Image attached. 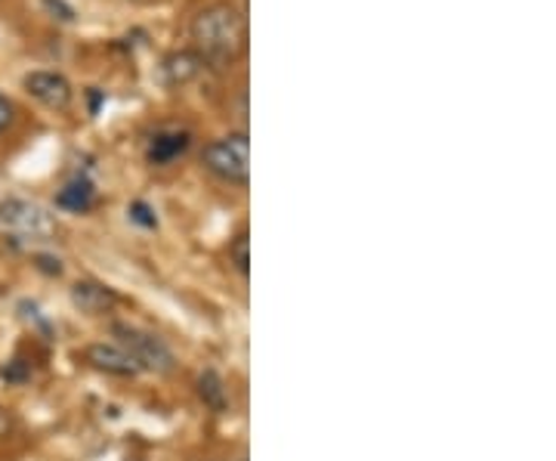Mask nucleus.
Wrapping results in <instances>:
<instances>
[{"instance_id":"nucleus-1","label":"nucleus","mask_w":556,"mask_h":461,"mask_svg":"<svg viewBox=\"0 0 556 461\" xmlns=\"http://www.w3.org/2000/svg\"><path fill=\"white\" fill-rule=\"evenodd\" d=\"M192 40L204 65H232L248 47V25L239 7L226 0L204 7L192 22Z\"/></svg>"},{"instance_id":"nucleus-2","label":"nucleus","mask_w":556,"mask_h":461,"mask_svg":"<svg viewBox=\"0 0 556 461\" xmlns=\"http://www.w3.org/2000/svg\"><path fill=\"white\" fill-rule=\"evenodd\" d=\"M201 161L223 183L248 186V180H251V142H248V134H232V137L214 140L204 149Z\"/></svg>"},{"instance_id":"nucleus-3","label":"nucleus","mask_w":556,"mask_h":461,"mask_svg":"<svg viewBox=\"0 0 556 461\" xmlns=\"http://www.w3.org/2000/svg\"><path fill=\"white\" fill-rule=\"evenodd\" d=\"M112 335H115V344L124 347L134 362L139 365V372H159V375H167V372H174V353H170V347L161 341L159 335H152V332H142L137 325H124V322H115L112 325Z\"/></svg>"},{"instance_id":"nucleus-4","label":"nucleus","mask_w":556,"mask_h":461,"mask_svg":"<svg viewBox=\"0 0 556 461\" xmlns=\"http://www.w3.org/2000/svg\"><path fill=\"white\" fill-rule=\"evenodd\" d=\"M0 221L7 226H13L22 236H31V239H47L56 233V223L53 217L40 208V204H31V201L10 199L0 204Z\"/></svg>"},{"instance_id":"nucleus-5","label":"nucleus","mask_w":556,"mask_h":461,"mask_svg":"<svg viewBox=\"0 0 556 461\" xmlns=\"http://www.w3.org/2000/svg\"><path fill=\"white\" fill-rule=\"evenodd\" d=\"M25 90L40 102V105H47V109H53V112H65L72 100H75V90H72V84L65 75L60 72H31V75H25Z\"/></svg>"},{"instance_id":"nucleus-6","label":"nucleus","mask_w":556,"mask_h":461,"mask_svg":"<svg viewBox=\"0 0 556 461\" xmlns=\"http://www.w3.org/2000/svg\"><path fill=\"white\" fill-rule=\"evenodd\" d=\"M84 360L90 362L97 372H105V375H118V378H134V375H139V365L134 362V357L115 341H100L84 347Z\"/></svg>"},{"instance_id":"nucleus-7","label":"nucleus","mask_w":556,"mask_h":461,"mask_svg":"<svg viewBox=\"0 0 556 461\" xmlns=\"http://www.w3.org/2000/svg\"><path fill=\"white\" fill-rule=\"evenodd\" d=\"M72 303L78 307L80 313H87V316H102V313H109L118 303V295L112 288L100 285V282H78L72 288Z\"/></svg>"},{"instance_id":"nucleus-8","label":"nucleus","mask_w":556,"mask_h":461,"mask_svg":"<svg viewBox=\"0 0 556 461\" xmlns=\"http://www.w3.org/2000/svg\"><path fill=\"white\" fill-rule=\"evenodd\" d=\"M201 57L195 50H179V53H170L167 60L161 62V75L170 87H179V84H189L192 78H199L201 72Z\"/></svg>"},{"instance_id":"nucleus-9","label":"nucleus","mask_w":556,"mask_h":461,"mask_svg":"<svg viewBox=\"0 0 556 461\" xmlns=\"http://www.w3.org/2000/svg\"><path fill=\"white\" fill-rule=\"evenodd\" d=\"M189 149V134L186 130H161L149 140V161L152 164H167Z\"/></svg>"},{"instance_id":"nucleus-10","label":"nucleus","mask_w":556,"mask_h":461,"mask_svg":"<svg viewBox=\"0 0 556 461\" xmlns=\"http://www.w3.org/2000/svg\"><path fill=\"white\" fill-rule=\"evenodd\" d=\"M93 201H97V189H93V183L84 180V177L65 183V186H62V192L56 196V204L65 208V211H75V214L90 211V208H93Z\"/></svg>"},{"instance_id":"nucleus-11","label":"nucleus","mask_w":556,"mask_h":461,"mask_svg":"<svg viewBox=\"0 0 556 461\" xmlns=\"http://www.w3.org/2000/svg\"><path fill=\"white\" fill-rule=\"evenodd\" d=\"M199 397L201 402H204L207 409H214V412H223V409H226V387L219 382L217 372H204V375H201Z\"/></svg>"},{"instance_id":"nucleus-12","label":"nucleus","mask_w":556,"mask_h":461,"mask_svg":"<svg viewBox=\"0 0 556 461\" xmlns=\"http://www.w3.org/2000/svg\"><path fill=\"white\" fill-rule=\"evenodd\" d=\"M229 263L239 270L241 276L251 273V239H248V233H239L232 239V245H229Z\"/></svg>"},{"instance_id":"nucleus-13","label":"nucleus","mask_w":556,"mask_h":461,"mask_svg":"<svg viewBox=\"0 0 556 461\" xmlns=\"http://www.w3.org/2000/svg\"><path fill=\"white\" fill-rule=\"evenodd\" d=\"M130 221L139 223V226H146V229L159 226V221H155V211H152L146 201H134V204H130Z\"/></svg>"},{"instance_id":"nucleus-14","label":"nucleus","mask_w":556,"mask_h":461,"mask_svg":"<svg viewBox=\"0 0 556 461\" xmlns=\"http://www.w3.org/2000/svg\"><path fill=\"white\" fill-rule=\"evenodd\" d=\"M13 124V102L7 100L3 94H0V134L7 130Z\"/></svg>"},{"instance_id":"nucleus-15","label":"nucleus","mask_w":556,"mask_h":461,"mask_svg":"<svg viewBox=\"0 0 556 461\" xmlns=\"http://www.w3.org/2000/svg\"><path fill=\"white\" fill-rule=\"evenodd\" d=\"M134 3H155V0H134Z\"/></svg>"}]
</instances>
